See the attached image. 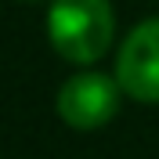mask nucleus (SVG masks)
Listing matches in <instances>:
<instances>
[{"instance_id": "nucleus-1", "label": "nucleus", "mask_w": 159, "mask_h": 159, "mask_svg": "<svg viewBox=\"0 0 159 159\" xmlns=\"http://www.w3.org/2000/svg\"><path fill=\"white\" fill-rule=\"evenodd\" d=\"M116 33V15L109 0H51L47 36L65 61L94 65L109 51Z\"/></svg>"}, {"instance_id": "nucleus-2", "label": "nucleus", "mask_w": 159, "mask_h": 159, "mask_svg": "<svg viewBox=\"0 0 159 159\" xmlns=\"http://www.w3.org/2000/svg\"><path fill=\"white\" fill-rule=\"evenodd\" d=\"M119 87L116 76H105V72H76L72 80H65L58 90V101H54V109L58 116L76 130H98L105 127L112 116L119 112Z\"/></svg>"}, {"instance_id": "nucleus-3", "label": "nucleus", "mask_w": 159, "mask_h": 159, "mask_svg": "<svg viewBox=\"0 0 159 159\" xmlns=\"http://www.w3.org/2000/svg\"><path fill=\"white\" fill-rule=\"evenodd\" d=\"M116 80L134 101H159V18L134 25L116 54Z\"/></svg>"}, {"instance_id": "nucleus-4", "label": "nucleus", "mask_w": 159, "mask_h": 159, "mask_svg": "<svg viewBox=\"0 0 159 159\" xmlns=\"http://www.w3.org/2000/svg\"><path fill=\"white\" fill-rule=\"evenodd\" d=\"M29 4H40V0H29Z\"/></svg>"}]
</instances>
